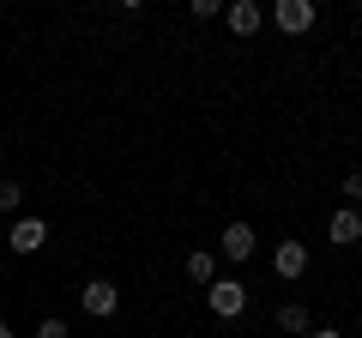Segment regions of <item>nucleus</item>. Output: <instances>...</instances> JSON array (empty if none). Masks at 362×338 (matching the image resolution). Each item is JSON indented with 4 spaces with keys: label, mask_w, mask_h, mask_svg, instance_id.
Segmentation results:
<instances>
[{
    "label": "nucleus",
    "mask_w": 362,
    "mask_h": 338,
    "mask_svg": "<svg viewBox=\"0 0 362 338\" xmlns=\"http://www.w3.org/2000/svg\"><path fill=\"white\" fill-rule=\"evenodd\" d=\"M187 13L206 25V18H223V0H187Z\"/></svg>",
    "instance_id": "9b49d317"
},
{
    "label": "nucleus",
    "mask_w": 362,
    "mask_h": 338,
    "mask_svg": "<svg viewBox=\"0 0 362 338\" xmlns=\"http://www.w3.org/2000/svg\"><path fill=\"white\" fill-rule=\"evenodd\" d=\"M18 206H25V187H18V182H0V211H18Z\"/></svg>",
    "instance_id": "f8f14e48"
},
{
    "label": "nucleus",
    "mask_w": 362,
    "mask_h": 338,
    "mask_svg": "<svg viewBox=\"0 0 362 338\" xmlns=\"http://www.w3.org/2000/svg\"><path fill=\"white\" fill-rule=\"evenodd\" d=\"M278 326H284V332H302V338H308V332H314L308 302H284V308H278Z\"/></svg>",
    "instance_id": "9d476101"
},
{
    "label": "nucleus",
    "mask_w": 362,
    "mask_h": 338,
    "mask_svg": "<svg viewBox=\"0 0 362 338\" xmlns=\"http://www.w3.org/2000/svg\"><path fill=\"white\" fill-rule=\"evenodd\" d=\"M37 338H73V332H66V320H42V326H37Z\"/></svg>",
    "instance_id": "4468645a"
},
{
    "label": "nucleus",
    "mask_w": 362,
    "mask_h": 338,
    "mask_svg": "<svg viewBox=\"0 0 362 338\" xmlns=\"http://www.w3.org/2000/svg\"><path fill=\"white\" fill-rule=\"evenodd\" d=\"M206 308L218 314V320H235V314L247 308V284L242 278H218V284L206 290Z\"/></svg>",
    "instance_id": "f257e3e1"
},
{
    "label": "nucleus",
    "mask_w": 362,
    "mask_h": 338,
    "mask_svg": "<svg viewBox=\"0 0 362 338\" xmlns=\"http://www.w3.org/2000/svg\"><path fill=\"white\" fill-rule=\"evenodd\" d=\"M223 25H230L235 37H259V25H266V13H259L254 0H230V6H223Z\"/></svg>",
    "instance_id": "0eeeda50"
},
{
    "label": "nucleus",
    "mask_w": 362,
    "mask_h": 338,
    "mask_svg": "<svg viewBox=\"0 0 362 338\" xmlns=\"http://www.w3.org/2000/svg\"><path fill=\"white\" fill-rule=\"evenodd\" d=\"M218 260H230V266L254 260V223H230V230L218 235Z\"/></svg>",
    "instance_id": "39448f33"
},
{
    "label": "nucleus",
    "mask_w": 362,
    "mask_h": 338,
    "mask_svg": "<svg viewBox=\"0 0 362 338\" xmlns=\"http://www.w3.org/2000/svg\"><path fill=\"white\" fill-rule=\"evenodd\" d=\"M78 308H85V314H90V320H109V314H115V308H121V290H115V284H109V278H90V284H85V290H78Z\"/></svg>",
    "instance_id": "7ed1b4c3"
},
{
    "label": "nucleus",
    "mask_w": 362,
    "mask_h": 338,
    "mask_svg": "<svg viewBox=\"0 0 362 338\" xmlns=\"http://www.w3.org/2000/svg\"><path fill=\"white\" fill-rule=\"evenodd\" d=\"M314 18H320V13H314V0H278V6H272V25L284 30V37H308Z\"/></svg>",
    "instance_id": "f03ea898"
},
{
    "label": "nucleus",
    "mask_w": 362,
    "mask_h": 338,
    "mask_svg": "<svg viewBox=\"0 0 362 338\" xmlns=\"http://www.w3.org/2000/svg\"><path fill=\"white\" fill-rule=\"evenodd\" d=\"M0 338H18V332H13V326H6V320H0Z\"/></svg>",
    "instance_id": "dca6fc26"
},
{
    "label": "nucleus",
    "mask_w": 362,
    "mask_h": 338,
    "mask_svg": "<svg viewBox=\"0 0 362 338\" xmlns=\"http://www.w3.org/2000/svg\"><path fill=\"white\" fill-rule=\"evenodd\" d=\"M326 235H332L338 247L362 242V211H356V206H338V211H332V223H326Z\"/></svg>",
    "instance_id": "6e6552de"
},
{
    "label": "nucleus",
    "mask_w": 362,
    "mask_h": 338,
    "mask_svg": "<svg viewBox=\"0 0 362 338\" xmlns=\"http://www.w3.org/2000/svg\"><path fill=\"white\" fill-rule=\"evenodd\" d=\"M272 272L284 278V284H296V278L308 272V242H278L272 247Z\"/></svg>",
    "instance_id": "20e7f679"
},
{
    "label": "nucleus",
    "mask_w": 362,
    "mask_h": 338,
    "mask_svg": "<svg viewBox=\"0 0 362 338\" xmlns=\"http://www.w3.org/2000/svg\"><path fill=\"white\" fill-rule=\"evenodd\" d=\"M218 266H223V260H218V247H199V254H187V278H194V284H206V290L223 278Z\"/></svg>",
    "instance_id": "1a4fd4ad"
},
{
    "label": "nucleus",
    "mask_w": 362,
    "mask_h": 338,
    "mask_svg": "<svg viewBox=\"0 0 362 338\" xmlns=\"http://www.w3.org/2000/svg\"><path fill=\"white\" fill-rule=\"evenodd\" d=\"M344 194H350V206H362V169H350V175H344Z\"/></svg>",
    "instance_id": "ddd939ff"
},
{
    "label": "nucleus",
    "mask_w": 362,
    "mask_h": 338,
    "mask_svg": "<svg viewBox=\"0 0 362 338\" xmlns=\"http://www.w3.org/2000/svg\"><path fill=\"white\" fill-rule=\"evenodd\" d=\"M6 242H13L18 260H30V254H42V242H49V223H42V218H18Z\"/></svg>",
    "instance_id": "423d86ee"
},
{
    "label": "nucleus",
    "mask_w": 362,
    "mask_h": 338,
    "mask_svg": "<svg viewBox=\"0 0 362 338\" xmlns=\"http://www.w3.org/2000/svg\"><path fill=\"white\" fill-rule=\"evenodd\" d=\"M308 338H344V332H338V326H314Z\"/></svg>",
    "instance_id": "2eb2a0df"
}]
</instances>
